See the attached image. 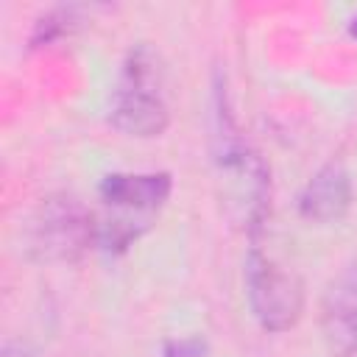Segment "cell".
I'll use <instances>...</instances> for the list:
<instances>
[{
	"instance_id": "obj_1",
	"label": "cell",
	"mask_w": 357,
	"mask_h": 357,
	"mask_svg": "<svg viewBox=\"0 0 357 357\" xmlns=\"http://www.w3.org/2000/svg\"><path fill=\"white\" fill-rule=\"evenodd\" d=\"M167 173H112L100 184V215L98 243L109 254L126 251L137 243L156 220L170 198Z\"/></svg>"
},
{
	"instance_id": "obj_2",
	"label": "cell",
	"mask_w": 357,
	"mask_h": 357,
	"mask_svg": "<svg viewBox=\"0 0 357 357\" xmlns=\"http://www.w3.org/2000/svg\"><path fill=\"white\" fill-rule=\"evenodd\" d=\"M112 123L128 137H159L167 126L162 70L148 47L131 50L112 95Z\"/></svg>"
},
{
	"instance_id": "obj_3",
	"label": "cell",
	"mask_w": 357,
	"mask_h": 357,
	"mask_svg": "<svg viewBox=\"0 0 357 357\" xmlns=\"http://www.w3.org/2000/svg\"><path fill=\"white\" fill-rule=\"evenodd\" d=\"M245 284H248V301H251L254 318L265 329L284 332L298 321L304 307L301 282L257 248H251L248 254Z\"/></svg>"
},
{
	"instance_id": "obj_4",
	"label": "cell",
	"mask_w": 357,
	"mask_h": 357,
	"mask_svg": "<svg viewBox=\"0 0 357 357\" xmlns=\"http://www.w3.org/2000/svg\"><path fill=\"white\" fill-rule=\"evenodd\" d=\"M324 337L335 357L357 354V262L349 265L324 296Z\"/></svg>"
},
{
	"instance_id": "obj_5",
	"label": "cell",
	"mask_w": 357,
	"mask_h": 357,
	"mask_svg": "<svg viewBox=\"0 0 357 357\" xmlns=\"http://www.w3.org/2000/svg\"><path fill=\"white\" fill-rule=\"evenodd\" d=\"M351 204V178L340 162L324 165L304 187L298 209L312 223H335L346 215Z\"/></svg>"
},
{
	"instance_id": "obj_6",
	"label": "cell",
	"mask_w": 357,
	"mask_h": 357,
	"mask_svg": "<svg viewBox=\"0 0 357 357\" xmlns=\"http://www.w3.org/2000/svg\"><path fill=\"white\" fill-rule=\"evenodd\" d=\"M86 223L73 204H47L42 218L33 223V248L45 259H64L81 248Z\"/></svg>"
},
{
	"instance_id": "obj_7",
	"label": "cell",
	"mask_w": 357,
	"mask_h": 357,
	"mask_svg": "<svg viewBox=\"0 0 357 357\" xmlns=\"http://www.w3.org/2000/svg\"><path fill=\"white\" fill-rule=\"evenodd\" d=\"M165 357H204L201 340H170L165 346Z\"/></svg>"
},
{
	"instance_id": "obj_8",
	"label": "cell",
	"mask_w": 357,
	"mask_h": 357,
	"mask_svg": "<svg viewBox=\"0 0 357 357\" xmlns=\"http://www.w3.org/2000/svg\"><path fill=\"white\" fill-rule=\"evenodd\" d=\"M3 357H28V354L22 351V346H11V343H8V346L3 349Z\"/></svg>"
}]
</instances>
